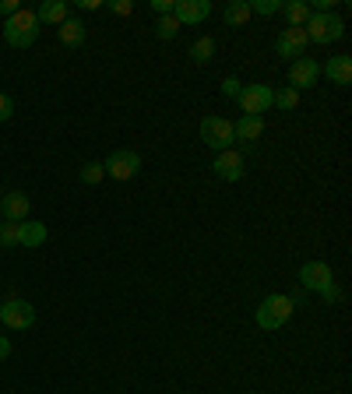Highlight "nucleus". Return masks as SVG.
I'll use <instances>...</instances> for the list:
<instances>
[{
    "label": "nucleus",
    "mask_w": 352,
    "mask_h": 394,
    "mask_svg": "<svg viewBox=\"0 0 352 394\" xmlns=\"http://www.w3.org/2000/svg\"><path fill=\"white\" fill-rule=\"evenodd\" d=\"M35 35H39V18H35V11H28V7H21L18 14H11V18L4 21V39H7L11 46H18V50L32 46Z\"/></svg>",
    "instance_id": "obj_1"
},
{
    "label": "nucleus",
    "mask_w": 352,
    "mask_h": 394,
    "mask_svg": "<svg viewBox=\"0 0 352 394\" xmlns=\"http://www.w3.org/2000/svg\"><path fill=\"white\" fill-rule=\"evenodd\" d=\"M299 286L310 289V293H321L328 303L339 299V289H335V278H331V268L324 261H307L299 268Z\"/></svg>",
    "instance_id": "obj_2"
},
{
    "label": "nucleus",
    "mask_w": 352,
    "mask_h": 394,
    "mask_svg": "<svg viewBox=\"0 0 352 394\" xmlns=\"http://www.w3.org/2000/svg\"><path fill=\"white\" fill-rule=\"evenodd\" d=\"M292 310H296V303H292V296H268L261 306H258V324H261L264 331H278L289 317H292Z\"/></svg>",
    "instance_id": "obj_3"
},
{
    "label": "nucleus",
    "mask_w": 352,
    "mask_h": 394,
    "mask_svg": "<svg viewBox=\"0 0 352 394\" xmlns=\"http://www.w3.org/2000/svg\"><path fill=\"white\" fill-rule=\"evenodd\" d=\"M303 32H307L310 43H331V39H342V35H346V25H342V18H335V14H328V11H317V14H310V21L303 25Z\"/></svg>",
    "instance_id": "obj_4"
},
{
    "label": "nucleus",
    "mask_w": 352,
    "mask_h": 394,
    "mask_svg": "<svg viewBox=\"0 0 352 394\" xmlns=\"http://www.w3.org/2000/svg\"><path fill=\"white\" fill-rule=\"evenodd\" d=\"M201 141L208 145V148H215V152H226V148H233V123L226 120V116H204L201 120Z\"/></svg>",
    "instance_id": "obj_5"
},
{
    "label": "nucleus",
    "mask_w": 352,
    "mask_h": 394,
    "mask_svg": "<svg viewBox=\"0 0 352 394\" xmlns=\"http://www.w3.org/2000/svg\"><path fill=\"white\" fill-rule=\"evenodd\" d=\"M0 320H4L11 331H25V327L35 324V310H32V303H25V299H7V303H0Z\"/></svg>",
    "instance_id": "obj_6"
},
{
    "label": "nucleus",
    "mask_w": 352,
    "mask_h": 394,
    "mask_svg": "<svg viewBox=\"0 0 352 394\" xmlns=\"http://www.w3.org/2000/svg\"><path fill=\"white\" fill-rule=\"evenodd\" d=\"M236 98H240V106H243V113H247V116H261V113L271 109L275 92H271L268 85H243Z\"/></svg>",
    "instance_id": "obj_7"
},
{
    "label": "nucleus",
    "mask_w": 352,
    "mask_h": 394,
    "mask_svg": "<svg viewBox=\"0 0 352 394\" xmlns=\"http://www.w3.org/2000/svg\"><path fill=\"white\" fill-rule=\"evenodd\" d=\"M138 169H141V155L131 152V148L113 152V155L106 159V173H109L113 180H131V176H138Z\"/></svg>",
    "instance_id": "obj_8"
},
{
    "label": "nucleus",
    "mask_w": 352,
    "mask_h": 394,
    "mask_svg": "<svg viewBox=\"0 0 352 394\" xmlns=\"http://www.w3.org/2000/svg\"><path fill=\"white\" fill-rule=\"evenodd\" d=\"M211 169H215V176L219 180H240L243 176V155L240 152H233V148H226V152H219L215 155V162H211Z\"/></svg>",
    "instance_id": "obj_9"
},
{
    "label": "nucleus",
    "mask_w": 352,
    "mask_h": 394,
    "mask_svg": "<svg viewBox=\"0 0 352 394\" xmlns=\"http://www.w3.org/2000/svg\"><path fill=\"white\" fill-rule=\"evenodd\" d=\"M211 14V4L208 0H176L173 7V18L180 25H197V21H204Z\"/></svg>",
    "instance_id": "obj_10"
},
{
    "label": "nucleus",
    "mask_w": 352,
    "mask_h": 394,
    "mask_svg": "<svg viewBox=\"0 0 352 394\" xmlns=\"http://www.w3.org/2000/svg\"><path fill=\"white\" fill-rule=\"evenodd\" d=\"M307 43H310V39H307L303 28H285V32L275 39V50H278L282 57H296V60H299L303 50H307Z\"/></svg>",
    "instance_id": "obj_11"
},
{
    "label": "nucleus",
    "mask_w": 352,
    "mask_h": 394,
    "mask_svg": "<svg viewBox=\"0 0 352 394\" xmlns=\"http://www.w3.org/2000/svg\"><path fill=\"white\" fill-rule=\"evenodd\" d=\"M317 74H321V67H317L310 57H299V60L289 67V81H292L296 92H299V89H310V85L317 81Z\"/></svg>",
    "instance_id": "obj_12"
},
{
    "label": "nucleus",
    "mask_w": 352,
    "mask_h": 394,
    "mask_svg": "<svg viewBox=\"0 0 352 394\" xmlns=\"http://www.w3.org/2000/svg\"><path fill=\"white\" fill-rule=\"evenodd\" d=\"M0 215H4L7 222H25V215H28V197L21 194V191H11V194L0 201Z\"/></svg>",
    "instance_id": "obj_13"
},
{
    "label": "nucleus",
    "mask_w": 352,
    "mask_h": 394,
    "mask_svg": "<svg viewBox=\"0 0 352 394\" xmlns=\"http://www.w3.org/2000/svg\"><path fill=\"white\" fill-rule=\"evenodd\" d=\"M67 4L64 0H43L39 4V11H35V18H39V25H64L67 21Z\"/></svg>",
    "instance_id": "obj_14"
},
{
    "label": "nucleus",
    "mask_w": 352,
    "mask_h": 394,
    "mask_svg": "<svg viewBox=\"0 0 352 394\" xmlns=\"http://www.w3.org/2000/svg\"><path fill=\"white\" fill-rule=\"evenodd\" d=\"M324 74H328V81H331V85H349V81H352V57H349V53L331 57V60H328V67H324Z\"/></svg>",
    "instance_id": "obj_15"
},
{
    "label": "nucleus",
    "mask_w": 352,
    "mask_h": 394,
    "mask_svg": "<svg viewBox=\"0 0 352 394\" xmlns=\"http://www.w3.org/2000/svg\"><path fill=\"white\" fill-rule=\"evenodd\" d=\"M261 134H264V116H247L243 113V120L233 123V137L236 141H258Z\"/></svg>",
    "instance_id": "obj_16"
},
{
    "label": "nucleus",
    "mask_w": 352,
    "mask_h": 394,
    "mask_svg": "<svg viewBox=\"0 0 352 394\" xmlns=\"http://www.w3.org/2000/svg\"><path fill=\"white\" fill-rule=\"evenodd\" d=\"M222 18H226V25H233V28H243V25L251 21V4H247V0H233V4H226Z\"/></svg>",
    "instance_id": "obj_17"
},
{
    "label": "nucleus",
    "mask_w": 352,
    "mask_h": 394,
    "mask_svg": "<svg viewBox=\"0 0 352 394\" xmlns=\"http://www.w3.org/2000/svg\"><path fill=\"white\" fill-rule=\"evenodd\" d=\"M282 14L289 18V28H303L307 21H310V7L303 4V0H289V4H282Z\"/></svg>",
    "instance_id": "obj_18"
},
{
    "label": "nucleus",
    "mask_w": 352,
    "mask_h": 394,
    "mask_svg": "<svg viewBox=\"0 0 352 394\" xmlns=\"http://www.w3.org/2000/svg\"><path fill=\"white\" fill-rule=\"evenodd\" d=\"M60 43H64V46H82V43H85V25H82L78 18H67V21L60 25Z\"/></svg>",
    "instance_id": "obj_19"
},
{
    "label": "nucleus",
    "mask_w": 352,
    "mask_h": 394,
    "mask_svg": "<svg viewBox=\"0 0 352 394\" xmlns=\"http://www.w3.org/2000/svg\"><path fill=\"white\" fill-rule=\"evenodd\" d=\"M46 243V225L43 222H21V243L18 247H43Z\"/></svg>",
    "instance_id": "obj_20"
},
{
    "label": "nucleus",
    "mask_w": 352,
    "mask_h": 394,
    "mask_svg": "<svg viewBox=\"0 0 352 394\" xmlns=\"http://www.w3.org/2000/svg\"><path fill=\"white\" fill-rule=\"evenodd\" d=\"M190 57H194L197 64H208V60L215 57V39H211V35H201V39L190 46Z\"/></svg>",
    "instance_id": "obj_21"
},
{
    "label": "nucleus",
    "mask_w": 352,
    "mask_h": 394,
    "mask_svg": "<svg viewBox=\"0 0 352 394\" xmlns=\"http://www.w3.org/2000/svg\"><path fill=\"white\" fill-rule=\"evenodd\" d=\"M18 243H21V222H7V225H0V247L11 250V247H18Z\"/></svg>",
    "instance_id": "obj_22"
},
{
    "label": "nucleus",
    "mask_w": 352,
    "mask_h": 394,
    "mask_svg": "<svg viewBox=\"0 0 352 394\" xmlns=\"http://www.w3.org/2000/svg\"><path fill=\"white\" fill-rule=\"evenodd\" d=\"M78 176H82V184L92 187V184H99V180L106 176V166H102V162H85V166L78 169Z\"/></svg>",
    "instance_id": "obj_23"
},
{
    "label": "nucleus",
    "mask_w": 352,
    "mask_h": 394,
    "mask_svg": "<svg viewBox=\"0 0 352 394\" xmlns=\"http://www.w3.org/2000/svg\"><path fill=\"white\" fill-rule=\"evenodd\" d=\"M271 106H278V109H296V106H299V92H296V89H282V92H275Z\"/></svg>",
    "instance_id": "obj_24"
},
{
    "label": "nucleus",
    "mask_w": 352,
    "mask_h": 394,
    "mask_svg": "<svg viewBox=\"0 0 352 394\" xmlns=\"http://www.w3.org/2000/svg\"><path fill=\"white\" fill-rule=\"evenodd\" d=\"M176 32H180V21H176L173 14L159 18V25H155V35H159V39H173Z\"/></svg>",
    "instance_id": "obj_25"
},
{
    "label": "nucleus",
    "mask_w": 352,
    "mask_h": 394,
    "mask_svg": "<svg viewBox=\"0 0 352 394\" xmlns=\"http://www.w3.org/2000/svg\"><path fill=\"white\" fill-rule=\"evenodd\" d=\"M254 11H258V14H278V11H282V0H254V4H251V14H254Z\"/></svg>",
    "instance_id": "obj_26"
},
{
    "label": "nucleus",
    "mask_w": 352,
    "mask_h": 394,
    "mask_svg": "<svg viewBox=\"0 0 352 394\" xmlns=\"http://www.w3.org/2000/svg\"><path fill=\"white\" fill-rule=\"evenodd\" d=\"M11 116H14V98L0 92V123H4V120H11Z\"/></svg>",
    "instance_id": "obj_27"
},
{
    "label": "nucleus",
    "mask_w": 352,
    "mask_h": 394,
    "mask_svg": "<svg viewBox=\"0 0 352 394\" xmlns=\"http://www.w3.org/2000/svg\"><path fill=\"white\" fill-rule=\"evenodd\" d=\"M173 7H176V0H152V11H155V14H163V18H166V14H173Z\"/></svg>",
    "instance_id": "obj_28"
},
{
    "label": "nucleus",
    "mask_w": 352,
    "mask_h": 394,
    "mask_svg": "<svg viewBox=\"0 0 352 394\" xmlns=\"http://www.w3.org/2000/svg\"><path fill=\"white\" fill-rule=\"evenodd\" d=\"M106 7H109L113 14H131V11H134V4H131V0H113V4H106Z\"/></svg>",
    "instance_id": "obj_29"
},
{
    "label": "nucleus",
    "mask_w": 352,
    "mask_h": 394,
    "mask_svg": "<svg viewBox=\"0 0 352 394\" xmlns=\"http://www.w3.org/2000/svg\"><path fill=\"white\" fill-rule=\"evenodd\" d=\"M240 89H243V85H240V78H226V85H222V92H226V96H240Z\"/></svg>",
    "instance_id": "obj_30"
},
{
    "label": "nucleus",
    "mask_w": 352,
    "mask_h": 394,
    "mask_svg": "<svg viewBox=\"0 0 352 394\" xmlns=\"http://www.w3.org/2000/svg\"><path fill=\"white\" fill-rule=\"evenodd\" d=\"M18 11H21V4H18V0H0V14H7V18H11V14H18Z\"/></svg>",
    "instance_id": "obj_31"
},
{
    "label": "nucleus",
    "mask_w": 352,
    "mask_h": 394,
    "mask_svg": "<svg viewBox=\"0 0 352 394\" xmlns=\"http://www.w3.org/2000/svg\"><path fill=\"white\" fill-rule=\"evenodd\" d=\"M78 7H82V11H99V7H102V4H99V0H82V4H78Z\"/></svg>",
    "instance_id": "obj_32"
},
{
    "label": "nucleus",
    "mask_w": 352,
    "mask_h": 394,
    "mask_svg": "<svg viewBox=\"0 0 352 394\" xmlns=\"http://www.w3.org/2000/svg\"><path fill=\"white\" fill-rule=\"evenodd\" d=\"M11 356V342L7 338H0V359H7Z\"/></svg>",
    "instance_id": "obj_33"
}]
</instances>
